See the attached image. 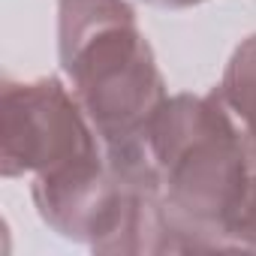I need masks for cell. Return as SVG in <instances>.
Returning a JSON list of instances; mask_svg holds the SVG:
<instances>
[{"mask_svg": "<svg viewBox=\"0 0 256 256\" xmlns=\"http://www.w3.org/2000/svg\"><path fill=\"white\" fill-rule=\"evenodd\" d=\"M217 94L232 112V118L238 120L250 160L256 166V34L241 40L238 48L232 52Z\"/></svg>", "mask_w": 256, "mask_h": 256, "instance_id": "cell-4", "label": "cell"}, {"mask_svg": "<svg viewBox=\"0 0 256 256\" xmlns=\"http://www.w3.org/2000/svg\"><path fill=\"white\" fill-rule=\"evenodd\" d=\"M58 54L106 154L145 151L166 84L130 0H58Z\"/></svg>", "mask_w": 256, "mask_h": 256, "instance_id": "cell-1", "label": "cell"}, {"mask_svg": "<svg viewBox=\"0 0 256 256\" xmlns=\"http://www.w3.org/2000/svg\"><path fill=\"white\" fill-rule=\"evenodd\" d=\"M106 148L78 106L76 94L58 78H6L0 84V172L4 178L48 175L102 157Z\"/></svg>", "mask_w": 256, "mask_h": 256, "instance_id": "cell-3", "label": "cell"}, {"mask_svg": "<svg viewBox=\"0 0 256 256\" xmlns=\"http://www.w3.org/2000/svg\"><path fill=\"white\" fill-rule=\"evenodd\" d=\"M148 151L181 253L220 250L226 223L256 169L220 94L166 96L151 120Z\"/></svg>", "mask_w": 256, "mask_h": 256, "instance_id": "cell-2", "label": "cell"}, {"mask_svg": "<svg viewBox=\"0 0 256 256\" xmlns=\"http://www.w3.org/2000/svg\"><path fill=\"white\" fill-rule=\"evenodd\" d=\"M223 247H244V250H256V169L247 181V190L238 202V208L232 211L226 232H223Z\"/></svg>", "mask_w": 256, "mask_h": 256, "instance_id": "cell-5", "label": "cell"}, {"mask_svg": "<svg viewBox=\"0 0 256 256\" xmlns=\"http://www.w3.org/2000/svg\"><path fill=\"white\" fill-rule=\"evenodd\" d=\"M154 6H163V10H190V6H199L205 0H148Z\"/></svg>", "mask_w": 256, "mask_h": 256, "instance_id": "cell-6", "label": "cell"}]
</instances>
